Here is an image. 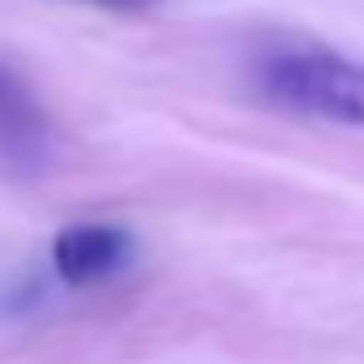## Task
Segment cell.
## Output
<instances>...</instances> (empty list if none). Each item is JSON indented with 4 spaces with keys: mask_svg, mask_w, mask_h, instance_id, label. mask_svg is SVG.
Segmentation results:
<instances>
[{
    "mask_svg": "<svg viewBox=\"0 0 364 364\" xmlns=\"http://www.w3.org/2000/svg\"><path fill=\"white\" fill-rule=\"evenodd\" d=\"M253 86L266 103L364 129V60L321 43H283L253 60Z\"/></svg>",
    "mask_w": 364,
    "mask_h": 364,
    "instance_id": "1",
    "label": "cell"
},
{
    "mask_svg": "<svg viewBox=\"0 0 364 364\" xmlns=\"http://www.w3.org/2000/svg\"><path fill=\"white\" fill-rule=\"evenodd\" d=\"M56 159V129L35 86L0 60V163L18 176H39Z\"/></svg>",
    "mask_w": 364,
    "mask_h": 364,
    "instance_id": "2",
    "label": "cell"
},
{
    "mask_svg": "<svg viewBox=\"0 0 364 364\" xmlns=\"http://www.w3.org/2000/svg\"><path fill=\"white\" fill-rule=\"evenodd\" d=\"M133 236L116 223H69L52 240V270L65 287H90L124 270Z\"/></svg>",
    "mask_w": 364,
    "mask_h": 364,
    "instance_id": "3",
    "label": "cell"
},
{
    "mask_svg": "<svg viewBox=\"0 0 364 364\" xmlns=\"http://www.w3.org/2000/svg\"><path fill=\"white\" fill-rule=\"evenodd\" d=\"M77 5H95V9H112V14H146L159 0H77Z\"/></svg>",
    "mask_w": 364,
    "mask_h": 364,
    "instance_id": "4",
    "label": "cell"
}]
</instances>
